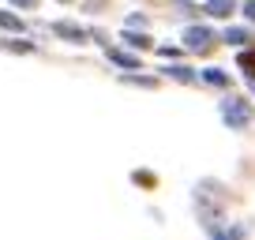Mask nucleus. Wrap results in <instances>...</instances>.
Here are the masks:
<instances>
[{
  "mask_svg": "<svg viewBox=\"0 0 255 240\" xmlns=\"http://www.w3.org/2000/svg\"><path fill=\"white\" fill-rule=\"evenodd\" d=\"M222 117L229 128H248L252 124V105L244 102V98H225L222 102Z\"/></svg>",
  "mask_w": 255,
  "mask_h": 240,
  "instance_id": "obj_1",
  "label": "nucleus"
},
{
  "mask_svg": "<svg viewBox=\"0 0 255 240\" xmlns=\"http://www.w3.org/2000/svg\"><path fill=\"white\" fill-rule=\"evenodd\" d=\"M184 41H188V49H195V53H207L210 41H214V34H210L207 26H191V30L184 34Z\"/></svg>",
  "mask_w": 255,
  "mask_h": 240,
  "instance_id": "obj_2",
  "label": "nucleus"
},
{
  "mask_svg": "<svg viewBox=\"0 0 255 240\" xmlns=\"http://www.w3.org/2000/svg\"><path fill=\"white\" fill-rule=\"evenodd\" d=\"M233 8H237V0H210V4H207V15L225 19V15H233Z\"/></svg>",
  "mask_w": 255,
  "mask_h": 240,
  "instance_id": "obj_3",
  "label": "nucleus"
},
{
  "mask_svg": "<svg viewBox=\"0 0 255 240\" xmlns=\"http://www.w3.org/2000/svg\"><path fill=\"white\" fill-rule=\"evenodd\" d=\"M225 41H229V45H244V41H252V30H244V26H229V30H225Z\"/></svg>",
  "mask_w": 255,
  "mask_h": 240,
  "instance_id": "obj_4",
  "label": "nucleus"
},
{
  "mask_svg": "<svg viewBox=\"0 0 255 240\" xmlns=\"http://www.w3.org/2000/svg\"><path fill=\"white\" fill-rule=\"evenodd\" d=\"M56 34H60V38H75V41L90 38L87 30H79V26H72V23H56Z\"/></svg>",
  "mask_w": 255,
  "mask_h": 240,
  "instance_id": "obj_5",
  "label": "nucleus"
},
{
  "mask_svg": "<svg viewBox=\"0 0 255 240\" xmlns=\"http://www.w3.org/2000/svg\"><path fill=\"white\" fill-rule=\"evenodd\" d=\"M203 79H207L210 87H225V83H229V75L218 72V68H210V72H203Z\"/></svg>",
  "mask_w": 255,
  "mask_h": 240,
  "instance_id": "obj_6",
  "label": "nucleus"
},
{
  "mask_svg": "<svg viewBox=\"0 0 255 240\" xmlns=\"http://www.w3.org/2000/svg\"><path fill=\"white\" fill-rule=\"evenodd\" d=\"M240 68H244L248 75L255 79V49H248V53H240Z\"/></svg>",
  "mask_w": 255,
  "mask_h": 240,
  "instance_id": "obj_7",
  "label": "nucleus"
},
{
  "mask_svg": "<svg viewBox=\"0 0 255 240\" xmlns=\"http://www.w3.org/2000/svg\"><path fill=\"white\" fill-rule=\"evenodd\" d=\"M124 41L128 45H135V49H146V45H154L150 38H143V34H124Z\"/></svg>",
  "mask_w": 255,
  "mask_h": 240,
  "instance_id": "obj_8",
  "label": "nucleus"
},
{
  "mask_svg": "<svg viewBox=\"0 0 255 240\" xmlns=\"http://www.w3.org/2000/svg\"><path fill=\"white\" fill-rule=\"evenodd\" d=\"M169 75H173V79H180V83H191V79H195V72H191V68H169Z\"/></svg>",
  "mask_w": 255,
  "mask_h": 240,
  "instance_id": "obj_9",
  "label": "nucleus"
},
{
  "mask_svg": "<svg viewBox=\"0 0 255 240\" xmlns=\"http://www.w3.org/2000/svg\"><path fill=\"white\" fill-rule=\"evenodd\" d=\"M109 56H113V60H117V64H124V68H135V64H139L135 56H128V53H117V49H113Z\"/></svg>",
  "mask_w": 255,
  "mask_h": 240,
  "instance_id": "obj_10",
  "label": "nucleus"
},
{
  "mask_svg": "<svg viewBox=\"0 0 255 240\" xmlns=\"http://www.w3.org/2000/svg\"><path fill=\"white\" fill-rule=\"evenodd\" d=\"M0 26H8V30H19L23 23H19L15 15H8V11H0Z\"/></svg>",
  "mask_w": 255,
  "mask_h": 240,
  "instance_id": "obj_11",
  "label": "nucleus"
},
{
  "mask_svg": "<svg viewBox=\"0 0 255 240\" xmlns=\"http://www.w3.org/2000/svg\"><path fill=\"white\" fill-rule=\"evenodd\" d=\"M244 15H248V19L255 23V0H248V4H244Z\"/></svg>",
  "mask_w": 255,
  "mask_h": 240,
  "instance_id": "obj_12",
  "label": "nucleus"
},
{
  "mask_svg": "<svg viewBox=\"0 0 255 240\" xmlns=\"http://www.w3.org/2000/svg\"><path fill=\"white\" fill-rule=\"evenodd\" d=\"M11 4H19V8H34L38 0H11Z\"/></svg>",
  "mask_w": 255,
  "mask_h": 240,
  "instance_id": "obj_13",
  "label": "nucleus"
}]
</instances>
